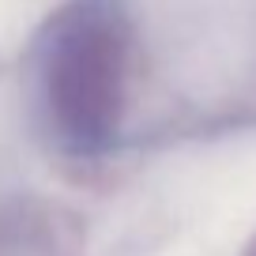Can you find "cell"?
<instances>
[{"instance_id": "7a4b0ae2", "label": "cell", "mask_w": 256, "mask_h": 256, "mask_svg": "<svg viewBox=\"0 0 256 256\" xmlns=\"http://www.w3.org/2000/svg\"><path fill=\"white\" fill-rule=\"evenodd\" d=\"M241 256H256V238H252V241L245 245V252H241Z\"/></svg>"}, {"instance_id": "6da1fadb", "label": "cell", "mask_w": 256, "mask_h": 256, "mask_svg": "<svg viewBox=\"0 0 256 256\" xmlns=\"http://www.w3.org/2000/svg\"><path fill=\"white\" fill-rule=\"evenodd\" d=\"M132 23L120 0H72L38 38V90L60 151L98 158L120 136L128 110Z\"/></svg>"}]
</instances>
